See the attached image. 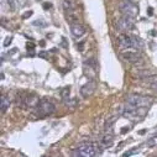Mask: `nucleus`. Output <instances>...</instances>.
Instances as JSON below:
<instances>
[{"mask_svg": "<svg viewBox=\"0 0 157 157\" xmlns=\"http://www.w3.org/2000/svg\"><path fill=\"white\" fill-rule=\"evenodd\" d=\"M84 73L89 78H94L97 75V63L94 62V59H89L84 63Z\"/></svg>", "mask_w": 157, "mask_h": 157, "instance_id": "9d476101", "label": "nucleus"}, {"mask_svg": "<svg viewBox=\"0 0 157 157\" xmlns=\"http://www.w3.org/2000/svg\"><path fill=\"white\" fill-rule=\"evenodd\" d=\"M114 123H115L114 119L106 120V123H105V131H106V132H110V131H111V129H113V126H114Z\"/></svg>", "mask_w": 157, "mask_h": 157, "instance_id": "dca6fc26", "label": "nucleus"}, {"mask_svg": "<svg viewBox=\"0 0 157 157\" xmlns=\"http://www.w3.org/2000/svg\"><path fill=\"white\" fill-rule=\"evenodd\" d=\"M148 14H150V15H152V9H151V8L148 9Z\"/></svg>", "mask_w": 157, "mask_h": 157, "instance_id": "5701e85b", "label": "nucleus"}, {"mask_svg": "<svg viewBox=\"0 0 157 157\" xmlns=\"http://www.w3.org/2000/svg\"><path fill=\"white\" fill-rule=\"evenodd\" d=\"M71 32L74 37H82L84 33H86V29L79 24V22H75V24H72L71 25Z\"/></svg>", "mask_w": 157, "mask_h": 157, "instance_id": "f8f14e48", "label": "nucleus"}, {"mask_svg": "<svg viewBox=\"0 0 157 157\" xmlns=\"http://www.w3.org/2000/svg\"><path fill=\"white\" fill-rule=\"evenodd\" d=\"M10 42H11V37H8V38H6V42H4V46L10 45Z\"/></svg>", "mask_w": 157, "mask_h": 157, "instance_id": "6ab92c4d", "label": "nucleus"}, {"mask_svg": "<svg viewBox=\"0 0 157 157\" xmlns=\"http://www.w3.org/2000/svg\"><path fill=\"white\" fill-rule=\"evenodd\" d=\"M56 110V106L55 104L50 100V99H44V100H40V103L37 104V106L35 108V113L38 117H45V116H48L51 115L52 113H55Z\"/></svg>", "mask_w": 157, "mask_h": 157, "instance_id": "39448f33", "label": "nucleus"}, {"mask_svg": "<svg viewBox=\"0 0 157 157\" xmlns=\"http://www.w3.org/2000/svg\"><path fill=\"white\" fill-rule=\"evenodd\" d=\"M126 103L135 108H150L152 104V98L140 94H130L126 98Z\"/></svg>", "mask_w": 157, "mask_h": 157, "instance_id": "423d86ee", "label": "nucleus"}, {"mask_svg": "<svg viewBox=\"0 0 157 157\" xmlns=\"http://www.w3.org/2000/svg\"><path fill=\"white\" fill-rule=\"evenodd\" d=\"M9 106H10V99L8 95L3 94L2 100H0V110H2V114H5V111L9 109Z\"/></svg>", "mask_w": 157, "mask_h": 157, "instance_id": "4468645a", "label": "nucleus"}, {"mask_svg": "<svg viewBox=\"0 0 157 157\" xmlns=\"http://www.w3.org/2000/svg\"><path fill=\"white\" fill-rule=\"evenodd\" d=\"M44 8L47 9V8H51V4H44Z\"/></svg>", "mask_w": 157, "mask_h": 157, "instance_id": "412c9836", "label": "nucleus"}, {"mask_svg": "<svg viewBox=\"0 0 157 157\" xmlns=\"http://www.w3.org/2000/svg\"><path fill=\"white\" fill-rule=\"evenodd\" d=\"M8 3L10 4V8H11L13 10H16V8H17V4H16V0H8Z\"/></svg>", "mask_w": 157, "mask_h": 157, "instance_id": "a211bd4d", "label": "nucleus"}, {"mask_svg": "<svg viewBox=\"0 0 157 157\" xmlns=\"http://www.w3.org/2000/svg\"><path fill=\"white\" fill-rule=\"evenodd\" d=\"M38 56H40V57H46V53H45V52H41L40 55H38Z\"/></svg>", "mask_w": 157, "mask_h": 157, "instance_id": "4be33fe9", "label": "nucleus"}, {"mask_svg": "<svg viewBox=\"0 0 157 157\" xmlns=\"http://www.w3.org/2000/svg\"><path fill=\"white\" fill-rule=\"evenodd\" d=\"M147 109L148 108H135V106L125 103V106L123 109V115H124V117H126L129 120L140 121L147 114Z\"/></svg>", "mask_w": 157, "mask_h": 157, "instance_id": "20e7f679", "label": "nucleus"}, {"mask_svg": "<svg viewBox=\"0 0 157 157\" xmlns=\"http://www.w3.org/2000/svg\"><path fill=\"white\" fill-rule=\"evenodd\" d=\"M31 15H32V11H30V13L25 14V15H24V19H25V17H27V16H31Z\"/></svg>", "mask_w": 157, "mask_h": 157, "instance_id": "aec40b11", "label": "nucleus"}, {"mask_svg": "<svg viewBox=\"0 0 157 157\" xmlns=\"http://www.w3.org/2000/svg\"><path fill=\"white\" fill-rule=\"evenodd\" d=\"M69 89H71L69 87H66V88L61 92V95H62L63 99H67V98H68V95H69Z\"/></svg>", "mask_w": 157, "mask_h": 157, "instance_id": "f3484780", "label": "nucleus"}, {"mask_svg": "<svg viewBox=\"0 0 157 157\" xmlns=\"http://www.w3.org/2000/svg\"><path fill=\"white\" fill-rule=\"evenodd\" d=\"M95 81H89L87 84H84L82 88H81V94H82V97L83 98H88V97H90L93 93H94V90H95Z\"/></svg>", "mask_w": 157, "mask_h": 157, "instance_id": "9b49d317", "label": "nucleus"}, {"mask_svg": "<svg viewBox=\"0 0 157 157\" xmlns=\"http://www.w3.org/2000/svg\"><path fill=\"white\" fill-rule=\"evenodd\" d=\"M134 20H135V17H130V16L123 15V17L119 21H117V25H116L117 30L124 32V33H126L128 31L132 30L134 26H135V21Z\"/></svg>", "mask_w": 157, "mask_h": 157, "instance_id": "1a4fd4ad", "label": "nucleus"}, {"mask_svg": "<svg viewBox=\"0 0 157 157\" xmlns=\"http://www.w3.org/2000/svg\"><path fill=\"white\" fill-rule=\"evenodd\" d=\"M40 103V99L35 93L30 92H20L16 95V104L20 108H36L37 104Z\"/></svg>", "mask_w": 157, "mask_h": 157, "instance_id": "7ed1b4c3", "label": "nucleus"}, {"mask_svg": "<svg viewBox=\"0 0 157 157\" xmlns=\"http://www.w3.org/2000/svg\"><path fill=\"white\" fill-rule=\"evenodd\" d=\"M113 142H114V137H113V135L110 134V132H106V135H104L103 137H101V140H100V146L103 147V148H106V147H110L111 145H113Z\"/></svg>", "mask_w": 157, "mask_h": 157, "instance_id": "ddd939ff", "label": "nucleus"}, {"mask_svg": "<svg viewBox=\"0 0 157 157\" xmlns=\"http://www.w3.org/2000/svg\"><path fill=\"white\" fill-rule=\"evenodd\" d=\"M148 83H150V87L155 90H157V75H153V77H148L146 79Z\"/></svg>", "mask_w": 157, "mask_h": 157, "instance_id": "2eb2a0df", "label": "nucleus"}, {"mask_svg": "<svg viewBox=\"0 0 157 157\" xmlns=\"http://www.w3.org/2000/svg\"><path fill=\"white\" fill-rule=\"evenodd\" d=\"M121 57L124 58L125 62L131 63V64H135V66L141 64L144 62L140 51H124L121 53Z\"/></svg>", "mask_w": 157, "mask_h": 157, "instance_id": "6e6552de", "label": "nucleus"}, {"mask_svg": "<svg viewBox=\"0 0 157 157\" xmlns=\"http://www.w3.org/2000/svg\"><path fill=\"white\" fill-rule=\"evenodd\" d=\"M117 45L123 51H141L144 48V41L140 37L121 32L116 38Z\"/></svg>", "mask_w": 157, "mask_h": 157, "instance_id": "f257e3e1", "label": "nucleus"}, {"mask_svg": "<svg viewBox=\"0 0 157 157\" xmlns=\"http://www.w3.org/2000/svg\"><path fill=\"white\" fill-rule=\"evenodd\" d=\"M101 146L97 142H82L78 145L75 151L73 152L74 156H81V157H92L98 156L101 153Z\"/></svg>", "mask_w": 157, "mask_h": 157, "instance_id": "f03ea898", "label": "nucleus"}, {"mask_svg": "<svg viewBox=\"0 0 157 157\" xmlns=\"http://www.w3.org/2000/svg\"><path fill=\"white\" fill-rule=\"evenodd\" d=\"M119 8H120V11L123 13V15H125V16L136 17L139 15V8L135 3H132V0H123Z\"/></svg>", "mask_w": 157, "mask_h": 157, "instance_id": "0eeeda50", "label": "nucleus"}]
</instances>
